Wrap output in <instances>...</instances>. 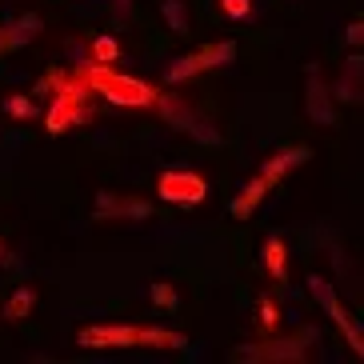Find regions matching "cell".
<instances>
[{"mask_svg":"<svg viewBox=\"0 0 364 364\" xmlns=\"http://www.w3.org/2000/svg\"><path fill=\"white\" fill-rule=\"evenodd\" d=\"M36 36H41V16H33V12H28V16H16L12 24H4V28H0V56L16 53L21 44L36 41Z\"/></svg>","mask_w":364,"mask_h":364,"instance_id":"11","label":"cell"},{"mask_svg":"<svg viewBox=\"0 0 364 364\" xmlns=\"http://www.w3.org/2000/svg\"><path fill=\"white\" fill-rule=\"evenodd\" d=\"M0 264H12V257H9V248L0 245Z\"/></svg>","mask_w":364,"mask_h":364,"instance_id":"23","label":"cell"},{"mask_svg":"<svg viewBox=\"0 0 364 364\" xmlns=\"http://www.w3.org/2000/svg\"><path fill=\"white\" fill-rule=\"evenodd\" d=\"M260 324L264 328H277L280 324V312H277V300L272 296H260Z\"/></svg>","mask_w":364,"mask_h":364,"instance_id":"21","label":"cell"},{"mask_svg":"<svg viewBox=\"0 0 364 364\" xmlns=\"http://www.w3.org/2000/svg\"><path fill=\"white\" fill-rule=\"evenodd\" d=\"M48 85H56V97H53V108H48V117H44V129L48 136H60V132L76 129V124H85L88 120V85L80 76H48Z\"/></svg>","mask_w":364,"mask_h":364,"instance_id":"3","label":"cell"},{"mask_svg":"<svg viewBox=\"0 0 364 364\" xmlns=\"http://www.w3.org/2000/svg\"><path fill=\"white\" fill-rule=\"evenodd\" d=\"M260 257H264V268L272 280H289V252H284V240L280 236H268Z\"/></svg>","mask_w":364,"mask_h":364,"instance_id":"13","label":"cell"},{"mask_svg":"<svg viewBox=\"0 0 364 364\" xmlns=\"http://www.w3.org/2000/svg\"><path fill=\"white\" fill-rule=\"evenodd\" d=\"M156 196L168 204H200L208 196V184H204V176H196L188 168H168L156 181Z\"/></svg>","mask_w":364,"mask_h":364,"instance_id":"6","label":"cell"},{"mask_svg":"<svg viewBox=\"0 0 364 364\" xmlns=\"http://www.w3.org/2000/svg\"><path fill=\"white\" fill-rule=\"evenodd\" d=\"M236 60V44L232 41H220V44H204L196 53L181 56V60H172L164 80L168 85H184V80H193V76L208 73V68H220V65H232Z\"/></svg>","mask_w":364,"mask_h":364,"instance_id":"4","label":"cell"},{"mask_svg":"<svg viewBox=\"0 0 364 364\" xmlns=\"http://www.w3.org/2000/svg\"><path fill=\"white\" fill-rule=\"evenodd\" d=\"M4 108H9V117H16V120H24V117H33V112H36V105L28 97H9V105H4Z\"/></svg>","mask_w":364,"mask_h":364,"instance_id":"20","label":"cell"},{"mask_svg":"<svg viewBox=\"0 0 364 364\" xmlns=\"http://www.w3.org/2000/svg\"><path fill=\"white\" fill-rule=\"evenodd\" d=\"M220 12L232 21H245V16H252V0H220Z\"/></svg>","mask_w":364,"mask_h":364,"instance_id":"19","label":"cell"},{"mask_svg":"<svg viewBox=\"0 0 364 364\" xmlns=\"http://www.w3.org/2000/svg\"><path fill=\"white\" fill-rule=\"evenodd\" d=\"M309 289H312V296H316V304H321L324 312L332 316V324L341 328V336L348 341V348H353V356H364V336H360V328H356V321L344 312V304L336 300V292H332V284L324 277H312L309 280Z\"/></svg>","mask_w":364,"mask_h":364,"instance_id":"5","label":"cell"},{"mask_svg":"<svg viewBox=\"0 0 364 364\" xmlns=\"http://www.w3.org/2000/svg\"><path fill=\"white\" fill-rule=\"evenodd\" d=\"M309 117L316 120V124H332V108H328V88L312 76L309 80Z\"/></svg>","mask_w":364,"mask_h":364,"instance_id":"14","label":"cell"},{"mask_svg":"<svg viewBox=\"0 0 364 364\" xmlns=\"http://www.w3.org/2000/svg\"><path fill=\"white\" fill-rule=\"evenodd\" d=\"M312 152L304 149V144H292V149H280V152H272V156H268L264 164H260V176H264L268 184H272V188H277L280 181H284V176H289L292 168H300V164L309 161Z\"/></svg>","mask_w":364,"mask_h":364,"instance_id":"10","label":"cell"},{"mask_svg":"<svg viewBox=\"0 0 364 364\" xmlns=\"http://www.w3.org/2000/svg\"><path fill=\"white\" fill-rule=\"evenodd\" d=\"M152 105H156V108L164 112V120H168L172 129H181V132H188V136H196L200 144H220V132L208 129V124H204V120L196 117L193 108L184 105V100H176V97H161V92H156V100H152Z\"/></svg>","mask_w":364,"mask_h":364,"instance_id":"7","label":"cell"},{"mask_svg":"<svg viewBox=\"0 0 364 364\" xmlns=\"http://www.w3.org/2000/svg\"><path fill=\"white\" fill-rule=\"evenodd\" d=\"M36 304V289L33 284H21V289L9 296V304H4V321H21V316H28Z\"/></svg>","mask_w":364,"mask_h":364,"instance_id":"15","label":"cell"},{"mask_svg":"<svg viewBox=\"0 0 364 364\" xmlns=\"http://www.w3.org/2000/svg\"><path fill=\"white\" fill-rule=\"evenodd\" d=\"M232 360H252V364H264V360H304V344H300V341L240 344V348L232 353Z\"/></svg>","mask_w":364,"mask_h":364,"instance_id":"8","label":"cell"},{"mask_svg":"<svg viewBox=\"0 0 364 364\" xmlns=\"http://www.w3.org/2000/svg\"><path fill=\"white\" fill-rule=\"evenodd\" d=\"M348 41H353V44H360V41H364V24H360V21H356L353 28H348Z\"/></svg>","mask_w":364,"mask_h":364,"instance_id":"22","label":"cell"},{"mask_svg":"<svg viewBox=\"0 0 364 364\" xmlns=\"http://www.w3.org/2000/svg\"><path fill=\"white\" fill-rule=\"evenodd\" d=\"M80 80L88 85V92H100L105 100H112V105H124V108H149L152 100H156V88L144 85V80H136V76H124L117 73L112 65H85L80 68Z\"/></svg>","mask_w":364,"mask_h":364,"instance_id":"2","label":"cell"},{"mask_svg":"<svg viewBox=\"0 0 364 364\" xmlns=\"http://www.w3.org/2000/svg\"><path fill=\"white\" fill-rule=\"evenodd\" d=\"M268 193H272V184H268L264 176L257 172V176H252V181L240 188V193H236V200H232V220H248V216L260 208V200H264Z\"/></svg>","mask_w":364,"mask_h":364,"instance_id":"12","label":"cell"},{"mask_svg":"<svg viewBox=\"0 0 364 364\" xmlns=\"http://www.w3.org/2000/svg\"><path fill=\"white\" fill-rule=\"evenodd\" d=\"M152 213L149 200H136V196H117V193H100L97 200V220H117V216H132V220H144Z\"/></svg>","mask_w":364,"mask_h":364,"instance_id":"9","label":"cell"},{"mask_svg":"<svg viewBox=\"0 0 364 364\" xmlns=\"http://www.w3.org/2000/svg\"><path fill=\"white\" fill-rule=\"evenodd\" d=\"M161 12H164V21H168V28L176 36L188 33V9H184V0H164Z\"/></svg>","mask_w":364,"mask_h":364,"instance_id":"16","label":"cell"},{"mask_svg":"<svg viewBox=\"0 0 364 364\" xmlns=\"http://www.w3.org/2000/svg\"><path fill=\"white\" fill-rule=\"evenodd\" d=\"M152 304H156V309H176V289H172V284H152Z\"/></svg>","mask_w":364,"mask_h":364,"instance_id":"18","label":"cell"},{"mask_svg":"<svg viewBox=\"0 0 364 364\" xmlns=\"http://www.w3.org/2000/svg\"><path fill=\"white\" fill-rule=\"evenodd\" d=\"M117 56H120V44L112 41V36H97V41H92V60H97V65H112Z\"/></svg>","mask_w":364,"mask_h":364,"instance_id":"17","label":"cell"},{"mask_svg":"<svg viewBox=\"0 0 364 364\" xmlns=\"http://www.w3.org/2000/svg\"><path fill=\"white\" fill-rule=\"evenodd\" d=\"M76 341L85 344V348H184L181 332L136 328V324H97V328H80Z\"/></svg>","mask_w":364,"mask_h":364,"instance_id":"1","label":"cell"}]
</instances>
